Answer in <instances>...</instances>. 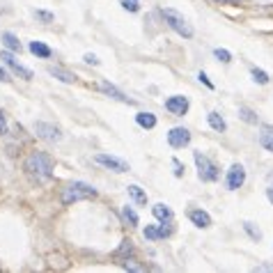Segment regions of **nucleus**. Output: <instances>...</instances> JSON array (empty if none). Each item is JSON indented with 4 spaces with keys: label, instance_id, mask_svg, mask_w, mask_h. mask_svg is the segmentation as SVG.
Listing matches in <instances>:
<instances>
[{
    "label": "nucleus",
    "instance_id": "20",
    "mask_svg": "<svg viewBox=\"0 0 273 273\" xmlns=\"http://www.w3.org/2000/svg\"><path fill=\"white\" fill-rule=\"evenodd\" d=\"M30 53H35L37 58H51L53 51L44 42H30Z\"/></svg>",
    "mask_w": 273,
    "mask_h": 273
},
{
    "label": "nucleus",
    "instance_id": "16",
    "mask_svg": "<svg viewBox=\"0 0 273 273\" xmlns=\"http://www.w3.org/2000/svg\"><path fill=\"white\" fill-rule=\"evenodd\" d=\"M126 193H129V198L133 200L135 204H147V195H145V190L140 188V186H135V184H131V186H126Z\"/></svg>",
    "mask_w": 273,
    "mask_h": 273
},
{
    "label": "nucleus",
    "instance_id": "13",
    "mask_svg": "<svg viewBox=\"0 0 273 273\" xmlns=\"http://www.w3.org/2000/svg\"><path fill=\"white\" fill-rule=\"evenodd\" d=\"M188 218H190V223L198 225V227H209L211 225V216H209L207 211H202V209H190Z\"/></svg>",
    "mask_w": 273,
    "mask_h": 273
},
{
    "label": "nucleus",
    "instance_id": "2",
    "mask_svg": "<svg viewBox=\"0 0 273 273\" xmlns=\"http://www.w3.org/2000/svg\"><path fill=\"white\" fill-rule=\"evenodd\" d=\"M90 198H97V188L85 184V181H74L67 188H62V204H74V202L90 200Z\"/></svg>",
    "mask_w": 273,
    "mask_h": 273
},
{
    "label": "nucleus",
    "instance_id": "33",
    "mask_svg": "<svg viewBox=\"0 0 273 273\" xmlns=\"http://www.w3.org/2000/svg\"><path fill=\"white\" fill-rule=\"evenodd\" d=\"M3 133H7V122H5V115L0 113V135Z\"/></svg>",
    "mask_w": 273,
    "mask_h": 273
},
{
    "label": "nucleus",
    "instance_id": "4",
    "mask_svg": "<svg viewBox=\"0 0 273 273\" xmlns=\"http://www.w3.org/2000/svg\"><path fill=\"white\" fill-rule=\"evenodd\" d=\"M193 161H195V166H198V177L202 181H216L218 179V168L209 156H204L202 152H193Z\"/></svg>",
    "mask_w": 273,
    "mask_h": 273
},
{
    "label": "nucleus",
    "instance_id": "36",
    "mask_svg": "<svg viewBox=\"0 0 273 273\" xmlns=\"http://www.w3.org/2000/svg\"><path fill=\"white\" fill-rule=\"evenodd\" d=\"M266 198H268V202L273 204V186H268V188H266Z\"/></svg>",
    "mask_w": 273,
    "mask_h": 273
},
{
    "label": "nucleus",
    "instance_id": "8",
    "mask_svg": "<svg viewBox=\"0 0 273 273\" xmlns=\"http://www.w3.org/2000/svg\"><path fill=\"white\" fill-rule=\"evenodd\" d=\"M243 181H245V170H243V166L234 163V166L227 170V179H225L227 188H230V190H236V188H241V186H243Z\"/></svg>",
    "mask_w": 273,
    "mask_h": 273
},
{
    "label": "nucleus",
    "instance_id": "10",
    "mask_svg": "<svg viewBox=\"0 0 273 273\" xmlns=\"http://www.w3.org/2000/svg\"><path fill=\"white\" fill-rule=\"evenodd\" d=\"M0 60L5 62L7 67H12V71H14V74H19L21 78H25V80H33V71H30V69H25V67H21L19 62L14 60V56H12L10 51H3V53H0Z\"/></svg>",
    "mask_w": 273,
    "mask_h": 273
},
{
    "label": "nucleus",
    "instance_id": "26",
    "mask_svg": "<svg viewBox=\"0 0 273 273\" xmlns=\"http://www.w3.org/2000/svg\"><path fill=\"white\" fill-rule=\"evenodd\" d=\"M213 56H216L221 62H232V53L225 51V48H216V51H213Z\"/></svg>",
    "mask_w": 273,
    "mask_h": 273
},
{
    "label": "nucleus",
    "instance_id": "25",
    "mask_svg": "<svg viewBox=\"0 0 273 273\" xmlns=\"http://www.w3.org/2000/svg\"><path fill=\"white\" fill-rule=\"evenodd\" d=\"M243 230L250 234V239H255V241H259V239H262V232H259V230H255V227H253V223H243Z\"/></svg>",
    "mask_w": 273,
    "mask_h": 273
},
{
    "label": "nucleus",
    "instance_id": "18",
    "mask_svg": "<svg viewBox=\"0 0 273 273\" xmlns=\"http://www.w3.org/2000/svg\"><path fill=\"white\" fill-rule=\"evenodd\" d=\"M135 122H138V126H143V129H154V126H156V115H154V113H138Z\"/></svg>",
    "mask_w": 273,
    "mask_h": 273
},
{
    "label": "nucleus",
    "instance_id": "37",
    "mask_svg": "<svg viewBox=\"0 0 273 273\" xmlns=\"http://www.w3.org/2000/svg\"><path fill=\"white\" fill-rule=\"evenodd\" d=\"M124 268H131V271H143V268H140V266H135V264H129V262L124 264Z\"/></svg>",
    "mask_w": 273,
    "mask_h": 273
},
{
    "label": "nucleus",
    "instance_id": "1",
    "mask_svg": "<svg viewBox=\"0 0 273 273\" xmlns=\"http://www.w3.org/2000/svg\"><path fill=\"white\" fill-rule=\"evenodd\" d=\"M25 170L33 179L37 181H48L53 177V161L48 154L44 152H33L28 158H25Z\"/></svg>",
    "mask_w": 273,
    "mask_h": 273
},
{
    "label": "nucleus",
    "instance_id": "32",
    "mask_svg": "<svg viewBox=\"0 0 273 273\" xmlns=\"http://www.w3.org/2000/svg\"><path fill=\"white\" fill-rule=\"evenodd\" d=\"M172 166H175V175L181 177V172H184V168H181V163L177 161V158H172Z\"/></svg>",
    "mask_w": 273,
    "mask_h": 273
},
{
    "label": "nucleus",
    "instance_id": "28",
    "mask_svg": "<svg viewBox=\"0 0 273 273\" xmlns=\"http://www.w3.org/2000/svg\"><path fill=\"white\" fill-rule=\"evenodd\" d=\"M35 16H37V19H42V21H46V23H51V21H53V14H51V12L37 10V12H35Z\"/></svg>",
    "mask_w": 273,
    "mask_h": 273
},
{
    "label": "nucleus",
    "instance_id": "34",
    "mask_svg": "<svg viewBox=\"0 0 273 273\" xmlns=\"http://www.w3.org/2000/svg\"><path fill=\"white\" fill-rule=\"evenodd\" d=\"M255 271H273V264H259Z\"/></svg>",
    "mask_w": 273,
    "mask_h": 273
},
{
    "label": "nucleus",
    "instance_id": "23",
    "mask_svg": "<svg viewBox=\"0 0 273 273\" xmlns=\"http://www.w3.org/2000/svg\"><path fill=\"white\" fill-rule=\"evenodd\" d=\"M250 74H253L255 83H259V85H266L268 83V74L264 69H257V67H253V69H250Z\"/></svg>",
    "mask_w": 273,
    "mask_h": 273
},
{
    "label": "nucleus",
    "instance_id": "31",
    "mask_svg": "<svg viewBox=\"0 0 273 273\" xmlns=\"http://www.w3.org/2000/svg\"><path fill=\"white\" fill-rule=\"evenodd\" d=\"M88 65H99V58L97 56H92V53H85V58H83Z\"/></svg>",
    "mask_w": 273,
    "mask_h": 273
},
{
    "label": "nucleus",
    "instance_id": "5",
    "mask_svg": "<svg viewBox=\"0 0 273 273\" xmlns=\"http://www.w3.org/2000/svg\"><path fill=\"white\" fill-rule=\"evenodd\" d=\"M33 129H35V133H37L39 138L48 140V143H60L62 140V131L58 129V126L48 124V122H35Z\"/></svg>",
    "mask_w": 273,
    "mask_h": 273
},
{
    "label": "nucleus",
    "instance_id": "11",
    "mask_svg": "<svg viewBox=\"0 0 273 273\" xmlns=\"http://www.w3.org/2000/svg\"><path fill=\"white\" fill-rule=\"evenodd\" d=\"M143 234H145V239H149V241H161V239H166V236H170V230L161 223V225H147Z\"/></svg>",
    "mask_w": 273,
    "mask_h": 273
},
{
    "label": "nucleus",
    "instance_id": "14",
    "mask_svg": "<svg viewBox=\"0 0 273 273\" xmlns=\"http://www.w3.org/2000/svg\"><path fill=\"white\" fill-rule=\"evenodd\" d=\"M152 213H154V218H156V221L163 223V225H168V223L172 221V209L168 207V204H154Z\"/></svg>",
    "mask_w": 273,
    "mask_h": 273
},
{
    "label": "nucleus",
    "instance_id": "30",
    "mask_svg": "<svg viewBox=\"0 0 273 273\" xmlns=\"http://www.w3.org/2000/svg\"><path fill=\"white\" fill-rule=\"evenodd\" d=\"M211 3H216V5H239L243 0H211Z\"/></svg>",
    "mask_w": 273,
    "mask_h": 273
},
{
    "label": "nucleus",
    "instance_id": "9",
    "mask_svg": "<svg viewBox=\"0 0 273 273\" xmlns=\"http://www.w3.org/2000/svg\"><path fill=\"white\" fill-rule=\"evenodd\" d=\"M166 111L172 113V115H186V113H188V99L181 97V94H175V97L166 99Z\"/></svg>",
    "mask_w": 273,
    "mask_h": 273
},
{
    "label": "nucleus",
    "instance_id": "22",
    "mask_svg": "<svg viewBox=\"0 0 273 273\" xmlns=\"http://www.w3.org/2000/svg\"><path fill=\"white\" fill-rule=\"evenodd\" d=\"M122 218H124V221L129 223L131 227H135V225H138V213H135L133 209L129 207V204H126V207H122Z\"/></svg>",
    "mask_w": 273,
    "mask_h": 273
},
{
    "label": "nucleus",
    "instance_id": "19",
    "mask_svg": "<svg viewBox=\"0 0 273 273\" xmlns=\"http://www.w3.org/2000/svg\"><path fill=\"white\" fill-rule=\"evenodd\" d=\"M207 120H209V126H211V129H213V131H218V133H223V131H225V129H227L225 120H223V117H221V115H218V113H216V111H211V113H209V115H207Z\"/></svg>",
    "mask_w": 273,
    "mask_h": 273
},
{
    "label": "nucleus",
    "instance_id": "35",
    "mask_svg": "<svg viewBox=\"0 0 273 273\" xmlns=\"http://www.w3.org/2000/svg\"><path fill=\"white\" fill-rule=\"evenodd\" d=\"M0 80H3V83H7V80H10V76H7L5 69H0Z\"/></svg>",
    "mask_w": 273,
    "mask_h": 273
},
{
    "label": "nucleus",
    "instance_id": "12",
    "mask_svg": "<svg viewBox=\"0 0 273 273\" xmlns=\"http://www.w3.org/2000/svg\"><path fill=\"white\" fill-rule=\"evenodd\" d=\"M99 90H101L103 94H108V97H111V99H117V101H124V103H133L129 97H124V94H122L120 90L115 88V85H111V83H108V80H101V83H99Z\"/></svg>",
    "mask_w": 273,
    "mask_h": 273
},
{
    "label": "nucleus",
    "instance_id": "17",
    "mask_svg": "<svg viewBox=\"0 0 273 273\" xmlns=\"http://www.w3.org/2000/svg\"><path fill=\"white\" fill-rule=\"evenodd\" d=\"M259 145H262L266 152L273 154V126H264L262 133H259Z\"/></svg>",
    "mask_w": 273,
    "mask_h": 273
},
{
    "label": "nucleus",
    "instance_id": "21",
    "mask_svg": "<svg viewBox=\"0 0 273 273\" xmlns=\"http://www.w3.org/2000/svg\"><path fill=\"white\" fill-rule=\"evenodd\" d=\"M3 42H5V46L10 48V51H19L21 53V42L16 39V35L5 33V35H3Z\"/></svg>",
    "mask_w": 273,
    "mask_h": 273
},
{
    "label": "nucleus",
    "instance_id": "24",
    "mask_svg": "<svg viewBox=\"0 0 273 273\" xmlns=\"http://www.w3.org/2000/svg\"><path fill=\"white\" fill-rule=\"evenodd\" d=\"M239 117H241V120H245V122H250V124H255V122H257L255 113L250 111V108H245V106H241V108H239Z\"/></svg>",
    "mask_w": 273,
    "mask_h": 273
},
{
    "label": "nucleus",
    "instance_id": "27",
    "mask_svg": "<svg viewBox=\"0 0 273 273\" xmlns=\"http://www.w3.org/2000/svg\"><path fill=\"white\" fill-rule=\"evenodd\" d=\"M122 7H124L126 12H138L140 10V5L135 3V0H122Z\"/></svg>",
    "mask_w": 273,
    "mask_h": 273
},
{
    "label": "nucleus",
    "instance_id": "3",
    "mask_svg": "<svg viewBox=\"0 0 273 273\" xmlns=\"http://www.w3.org/2000/svg\"><path fill=\"white\" fill-rule=\"evenodd\" d=\"M161 14H163V19H166V23L170 25V28L175 30L177 35H181V37H186V39L193 37V28H190V23L179 14V12H175V10H163Z\"/></svg>",
    "mask_w": 273,
    "mask_h": 273
},
{
    "label": "nucleus",
    "instance_id": "15",
    "mask_svg": "<svg viewBox=\"0 0 273 273\" xmlns=\"http://www.w3.org/2000/svg\"><path fill=\"white\" fill-rule=\"evenodd\" d=\"M48 74L56 76V78L62 80V83H76V76L71 74V71L62 69V67H48Z\"/></svg>",
    "mask_w": 273,
    "mask_h": 273
},
{
    "label": "nucleus",
    "instance_id": "7",
    "mask_svg": "<svg viewBox=\"0 0 273 273\" xmlns=\"http://www.w3.org/2000/svg\"><path fill=\"white\" fill-rule=\"evenodd\" d=\"M188 143H190V131L188 129H184V126H175V129H170V133H168V145H170V147L181 149Z\"/></svg>",
    "mask_w": 273,
    "mask_h": 273
},
{
    "label": "nucleus",
    "instance_id": "6",
    "mask_svg": "<svg viewBox=\"0 0 273 273\" xmlns=\"http://www.w3.org/2000/svg\"><path fill=\"white\" fill-rule=\"evenodd\" d=\"M94 163H99V166H103L106 170H113V172H126L129 170V163L122 161V158H117V156H111V154H97V156H94Z\"/></svg>",
    "mask_w": 273,
    "mask_h": 273
},
{
    "label": "nucleus",
    "instance_id": "29",
    "mask_svg": "<svg viewBox=\"0 0 273 273\" xmlns=\"http://www.w3.org/2000/svg\"><path fill=\"white\" fill-rule=\"evenodd\" d=\"M198 78H200V80H202V83H204V85H207V88H209V90H213V83H211V80H209V76H207V74H204V71H200V74H198Z\"/></svg>",
    "mask_w": 273,
    "mask_h": 273
}]
</instances>
